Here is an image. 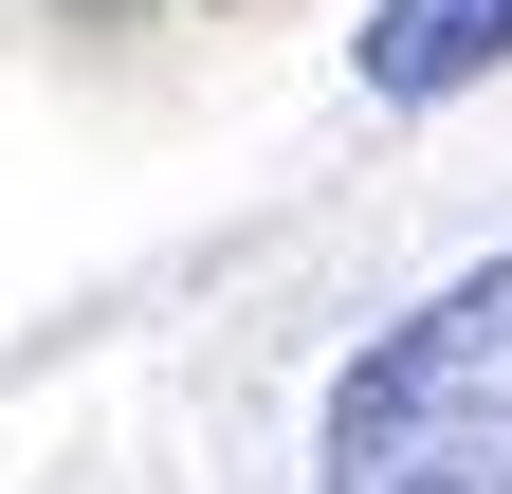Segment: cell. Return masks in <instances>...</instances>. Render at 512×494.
<instances>
[{
    "label": "cell",
    "mask_w": 512,
    "mask_h": 494,
    "mask_svg": "<svg viewBox=\"0 0 512 494\" xmlns=\"http://www.w3.org/2000/svg\"><path fill=\"white\" fill-rule=\"evenodd\" d=\"M311 476L330 494H512V257H476L458 293H421L384 348L330 366Z\"/></svg>",
    "instance_id": "6da1fadb"
},
{
    "label": "cell",
    "mask_w": 512,
    "mask_h": 494,
    "mask_svg": "<svg viewBox=\"0 0 512 494\" xmlns=\"http://www.w3.org/2000/svg\"><path fill=\"white\" fill-rule=\"evenodd\" d=\"M512 55V0H384L366 19V92L384 110H439V92H476Z\"/></svg>",
    "instance_id": "7a4b0ae2"
}]
</instances>
